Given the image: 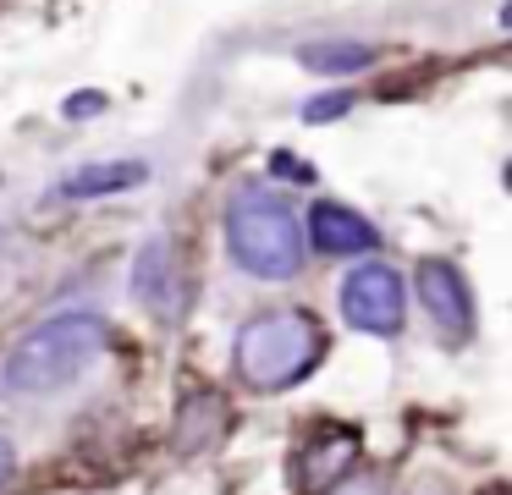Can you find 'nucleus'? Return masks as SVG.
Masks as SVG:
<instances>
[{"label":"nucleus","instance_id":"8","mask_svg":"<svg viewBox=\"0 0 512 495\" xmlns=\"http://www.w3.org/2000/svg\"><path fill=\"white\" fill-rule=\"evenodd\" d=\"M353 457H358V435H353V429H325V435H314L309 446H303V457H298L303 490L325 495L331 484H342V473L353 468Z\"/></svg>","mask_w":512,"mask_h":495},{"label":"nucleus","instance_id":"11","mask_svg":"<svg viewBox=\"0 0 512 495\" xmlns=\"http://www.w3.org/2000/svg\"><path fill=\"white\" fill-rule=\"evenodd\" d=\"M347 105H353V94H347V88H336V94H320L314 105H303V116H309V121H331V116H342Z\"/></svg>","mask_w":512,"mask_h":495},{"label":"nucleus","instance_id":"1","mask_svg":"<svg viewBox=\"0 0 512 495\" xmlns=\"http://www.w3.org/2000/svg\"><path fill=\"white\" fill-rule=\"evenodd\" d=\"M105 347H111L105 314H94V308H67V314H50L45 325L23 330V336L12 341V352L0 358V380L17 396H50V391L78 380Z\"/></svg>","mask_w":512,"mask_h":495},{"label":"nucleus","instance_id":"12","mask_svg":"<svg viewBox=\"0 0 512 495\" xmlns=\"http://www.w3.org/2000/svg\"><path fill=\"white\" fill-rule=\"evenodd\" d=\"M325 495H386V484L375 479V473H364V479H347V484H331Z\"/></svg>","mask_w":512,"mask_h":495},{"label":"nucleus","instance_id":"13","mask_svg":"<svg viewBox=\"0 0 512 495\" xmlns=\"http://www.w3.org/2000/svg\"><path fill=\"white\" fill-rule=\"evenodd\" d=\"M12 468H17V457H12V446H6V440H0V484L12 479Z\"/></svg>","mask_w":512,"mask_h":495},{"label":"nucleus","instance_id":"4","mask_svg":"<svg viewBox=\"0 0 512 495\" xmlns=\"http://www.w3.org/2000/svg\"><path fill=\"white\" fill-rule=\"evenodd\" d=\"M402 308H408V292H402V275L391 270V264H358V270L342 281V314H347L353 330L397 336Z\"/></svg>","mask_w":512,"mask_h":495},{"label":"nucleus","instance_id":"6","mask_svg":"<svg viewBox=\"0 0 512 495\" xmlns=\"http://www.w3.org/2000/svg\"><path fill=\"white\" fill-rule=\"evenodd\" d=\"M133 292L149 314L160 319H182L188 314V275H182V259H177V242L171 237H155L133 264Z\"/></svg>","mask_w":512,"mask_h":495},{"label":"nucleus","instance_id":"9","mask_svg":"<svg viewBox=\"0 0 512 495\" xmlns=\"http://www.w3.org/2000/svg\"><path fill=\"white\" fill-rule=\"evenodd\" d=\"M144 160H105V165H83V171L67 176L61 193L67 198H105V193H127V187L144 182Z\"/></svg>","mask_w":512,"mask_h":495},{"label":"nucleus","instance_id":"5","mask_svg":"<svg viewBox=\"0 0 512 495\" xmlns=\"http://www.w3.org/2000/svg\"><path fill=\"white\" fill-rule=\"evenodd\" d=\"M419 303H424V319H430L446 341L474 336V297H468V281L457 275V264H446V259L419 264Z\"/></svg>","mask_w":512,"mask_h":495},{"label":"nucleus","instance_id":"3","mask_svg":"<svg viewBox=\"0 0 512 495\" xmlns=\"http://www.w3.org/2000/svg\"><path fill=\"white\" fill-rule=\"evenodd\" d=\"M325 330L303 308H270L237 330V374L254 391H287L320 363Z\"/></svg>","mask_w":512,"mask_h":495},{"label":"nucleus","instance_id":"10","mask_svg":"<svg viewBox=\"0 0 512 495\" xmlns=\"http://www.w3.org/2000/svg\"><path fill=\"white\" fill-rule=\"evenodd\" d=\"M369 61H375V44H358V39L309 44V50H303V66H309V72H331V77H342V72H364Z\"/></svg>","mask_w":512,"mask_h":495},{"label":"nucleus","instance_id":"2","mask_svg":"<svg viewBox=\"0 0 512 495\" xmlns=\"http://www.w3.org/2000/svg\"><path fill=\"white\" fill-rule=\"evenodd\" d=\"M226 248H232L237 270L259 275V281H292L303 270V220L281 193L259 182H243L226 198Z\"/></svg>","mask_w":512,"mask_h":495},{"label":"nucleus","instance_id":"7","mask_svg":"<svg viewBox=\"0 0 512 495\" xmlns=\"http://www.w3.org/2000/svg\"><path fill=\"white\" fill-rule=\"evenodd\" d=\"M303 242H314L320 253H331V259H347V253H369L380 242V231L369 226L358 209L347 204H331V198H320V204L309 209V226H303Z\"/></svg>","mask_w":512,"mask_h":495}]
</instances>
